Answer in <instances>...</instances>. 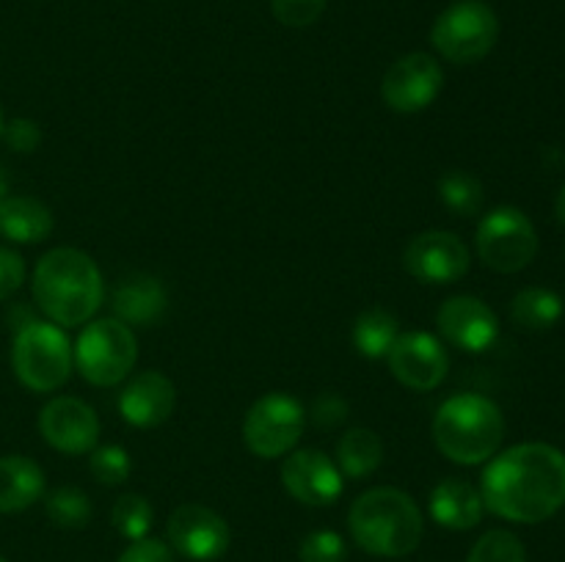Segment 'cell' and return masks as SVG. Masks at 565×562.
<instances>
[{
    "instance_id": "4316f807",
    "label": "cell",
    "mask_w": 565,
    "mask_h": 562,
    "mask_svg": "<svg viewBox=\"0 0 565 562\" xmlns=\"http://www.w3.org/2000/svg\"><path fill=\"white\" fill-rule=\"evenodd\" d=\"M110 521H114L116 532L125 540H141L147 538L152 529L154 512L147 496L141 494H125L116 499L114 510H110Z\"/></svg>"
},
{
    "instance_id": "74e56055",
    "label": "cell",
    "mask_w": 565,
    "mask_h": 562,
    "mask_svg": "<svg viewBox=\"0 0 565 562\" xmlns=\"http://www.w3.org/2000/svg\"><path fill=\"white\" fill-rule=\"evenodd\" d=\"M0 132H3V108H0Z\"/></svg>"
},
{
    "instance_id": "3957f363",
    "label": "cell",
    "mask_w": 565,
    "mask_h": 562,
    "mask_svg": "<svg viewBox=\"0 0 565 562\" xmlns=\"http://www.w3.org/2000/svg\"><path fill=\"white\" fill-rule=\"evenodd\" d=\"M353 543L373 556H406L419 545L425 532L423 510L401 488H370L348 512Z\"/></svg>"
},
{
    "instance_id": "cb8c5ba5",
    "label": "cell",
    "mask_w": 565,
    "mask_h": 562,
    "mask_svg": "<svg viewBox=\"0 0 565 562\" xmlns=\"http://www.w3.org/2000/svg\"><path fill=\"white\" fill-rule=\"evenodd\" d=\"M511 317L524 331H550L563 317V301L546 287H527L513 298Z\"/></svg>"
},
{
    "instance_id": "d4e9b609",
    "label": "cell",
    "mask_w": 565,
    "mask_h": 562,
    "mask_svg": "<svg viewBox=\"0 0 565 562\" xmlns=\"http://www.w3.org/2000/svg\"><path fill=\"white\" fill-rule=\"evenodd\" d=\"M439 196L441 202H445V207L450 209V213L461 215V218H472V215H478L486 202L483 182L463 169H450L441 174Z\"/></svg>"
},
{
    "instance_id": "1f68e13d",
    "label": "cell",
    "mask_w": 565,
    "mask_h": 562,
    "mask_svg": "<svg viewBox=\"0 0 565 562\" xmlns=\"http://www.w3.org/2000/svg\"><path fill=\"white\" fill-rule=\"evenodd\" d=\"M3 141L9 143L11 152L31 154L36 152L39 143H42V130L33 119H11L9 125H3Z\"/></svg>"
},
{
    "instance_id": "44dd1931",
    "label": "cell",
    "mask_w": 565,
    "mask_h": 562,
    "mask_svg": "<svg viewBox=\"0 0 565 562\" xmlns=\"http://www.w3.org/2000/svg\"><path fill=\"white\" fill-rule=\"evenodd\" d=\"M44 472L25 455L0 457V512H22L42 499Z\"/></svg>"
},
{
    "instance_id": "52a82bcc",
    "label": "cell",
    "mask_w": 565,
    "mask_h": 562,
    "mask_svg": "<svg viewBox=\"0 0 565 562\" xmlns=\"http://www.w3.org/2000/svg\"><path fill=\"white\" fill-rule=\"evenodd\" d=\"M500 39V20L483 0H458L436 17L430 44L452 64H475L494 50Z\"/></svg>"
},
{
    "instance_id": "484cf974",
    "label": "cell",
    "mask_w": 565,
    "mask_h": 562,
    "mask_svg": "<svg viewBox=\"0 0 565 562\" xmlns=\"http://www.w3.org/2000/svg\"><path fill=\"white\" fill-rule=\"evenodd\" d=\"M47 518L61 529H83L92 521V499L81 488H55L47 496Z\"/></svg>"
},
{
    "instance_id": "836d02e7",
    "label": "cell",
    "mask_w": 565,
    "mask_h": 562,
    "mask_svg": "<svg viewBox=\"0 0 565 562\" xmlns=\"http://www.w3.org/2000/svg\"><path fill=\"white\" fill-rule=\"evenodd\" d=\"M25 281V262L17 251L0 246V301L14 295Z\"/></svg>"
},
{
    "instance_id": "7a4b0ae2",
    "label": "cell",
    "mask_w": 565,
    "mask_h": 562,
    "mask_svg": "<svg viewBox=\"0 0 565 562\" xmlns=\"http://www.w3.org/2000/svg\"><path fill=\"white\" fill-rule=\"evenodd\" d=\"M105 284L97 262L77 248H53L33 270V301L55 325H81L103 306Z\"/></svg>"
},
{
    "instance_id": "7c38bea8",
    "label": "cell",
    "mask_w": 565,
    "mask_h": 562,
    "mask_svg": "<svg viewBox=\"0 0 565 562\" xmlns=\"http://www.w3.org/2000/svg\"><path fill=\"white\" fill-rule=\"evenodd\" d=\"M469 248L452 231H423L403 251V268L423 284H452L469 270Z\"/></svg>"
},
{
    "instance_id": "4fadbf2b",
    "label": "cell",
    "mask_w": 565,
    "mask_h": 562,
    "mask_svg": "<svg viewBox=\"0 0 565 562\" xmlns=\"http://www.w3.org/2000/svg\"><path fill=\"white\" fill-rule=\"evenodd\" d=\"M386 361H390V372L414 391L436 389L450 369L445 345L428 331H406L397 336L395 345L386 353Z\"/></svg>"
},
{
    "instance_id": "f546056e",
    "label": "cell",
    "mask_w": 565,
    "mask_h": 562,
    "mask_svg": "<svg viewBox=\"0 0 565 562\" xmlns=\"http://www.w3.org/2000/svg\"><path fill=\"white\" fill-rule=\"evenodd\" d=\"M130 455L119 444L94 446L92 450V474L103 485H121L130 477Z\"/></svg>"
},
{
    "instance_id": "4dcf8cb0",
    "label": "cell",
    "mask_w": 565,
    "mask_h": 562,
    "mask_svg": "<svg viewBox=\"0 0 565 562\" xmlns=\"http://www.w3.org/2000/svg\"><path fill=\"white\" fill-rule=\"evenodd\" d=\"M329 0H270L274 17L287 28H307L320 20Z\"/></svg>"
},
{
    "instance_id": "e0dca14e",
    "label": "cell",
    "mask_w": 565,
    "mask_h": 562,
    "mask_svg": "<svg viewBox=\"0 0 565 562\" xmlns=\"http://www.w3.org/2000/svg\"><path fill=\"white\" fill-rule=\"evenodd\" d=\"M177 389L171 378H166L158 369L136 375L127 380L119 395V413L132 428H158L174 413Z\"/></svg>"
},
{
    "instance_id": "30bf717a",
    "label": "cell",
    "mask_w": 565,
    "mask_h": 562,
    "mask_svg": "<svg viewBox=\"0 0 565 562\" xmlns=\"http://www.w3.org/2000/svg\"><path fill=\"white\" fill-rule=\"evenodd\" d=\"M166 534H169L171 549L193 562L221 560L232 543L230 523L224 521V516L204 505H193V501L180 505L171 512Z\"/></svg>"
},
{
    "instance_id": "ba28073f",
    "label": "cell",
    "mask_w": 565,
    "mask_h": 562,
    "mask_svg": "<svg viewBox=\"0 0 565 562\" xmlns=\"http://www.w3.org/2000/svg\"><path fill=\"white\" fill-rule=\"evenodd\" d=\"M475 248L486 268L497 273H519L539 253V231L516 207H497L480 220Z\"/></svg>"
},
{
    "instance_id": "603a6c76",
    "label": "cell",
    "mask_w": 565,
    "mask_h": 562,
    "mask_svg": "<svg viewBox=\"0 0 565 562\" xmlns=\"http://www.w3.org/2000/svg\"><path fill=\"white\" fill-rule=\"evenodd\" d=\"M397 336V317L384 306L364 309L353 323V345L364 358H386Z\"/></svg>"
},
{
    "instance_id": "ac0fdd59",
    "label": "cell",
    "mask_w": 565,
    "mask_h": 562,
    "mask_svg": "<svg viewBox=\"0 0 565 562\" xmlns=\"http://www.w3.org/2000/svg\"><path fill=\"white\" fill-rule=\"evenodd\" d=\"M428 510L439 527L452 529V532H467V529L478 527L486 505L483 496L472 483L461 477H447L430 490Z\"/></svg>"
},
{
    "instance_id": "6da1fadb",
    "label": "cell",
    "mask_w": 565,
    "mask_h": 562,
    "mask_svg": "<svg viewBox=\"0 0 565 562\" xmlns=\"http://www.w3.org/2000/svg\"><path fill=\"white\" fill-rule=\"evenodd\" d=\"M480 496L505 521H546L565 505V455L541 441L511 446L483 472Z\"/></svg>"
},
{
    "instance_id": "f35d334b",
    "label": "cell",
    "mask_w": 565,
    "mask_h": 562,
    "mask_svg": "<svg viewBox=\"0 0 565 562\" xmlns=\"http://www.w3.org/2000/svg\"><path fill=\"white\" fill-rule=\"evenodd\" d=\"M0 562H6V560H3V556H0Z\"/></svg>"
},
{
    "instance_id": "277c9868",
    "label": "cell",
    "mask_w": 565,
    "mask_h": 562,
    "mask_svg": "<svg viewBox=\"0 0 565 562\" xmlns=\"http://www.w3.org/2000/svg\"><path fill=\"white\" fill-rule=\"evenodd\" d=\"M505 439L500 406L483 395H456L445 400L434 419V441L447 461L480 466L491 461Z\"/></svg>"
},
{
    "instance_id": "ffe728a7",
    "label": "cell",
    "mask_w": 565,
    "mask_h": 562,
    "mask_svg": "<svg viewBox=\"0 0 565 562\" xmlns=\"http://www.w3.org/2000/svg\"><path fill=\"white\" fill-rule=\"evenodd\" d=\"M53 213L33 196H6L0 202V235L11 242H42L53 235Z\"/></svg>"
},
{
    "instance_id": "8fae6325",
    "label": "cell",
    "mask_w": 565,
    "mask_h": 562,
    "mask_svg": "<svg viewBox=\"0 0 565 562\" xmlns=\"http://www.w3.org/2000/svg\"><path fill=\"white\" fill-rule=\"evenodd\" d=\"M445 72L430 53H408L386 69L381 97L397 114H419L439 97Z\"/></svg>"
},
{
    "instance_id": "7402d4cb",
    "label": "cell",
    "mask_w": 565,
    "mask_h": 562,
    "mask_svg": "<svg viewBox=\"0 0 565 562\" xmlns=\"http://www.w3.org/2000/svg\"><path fill=\"white\" fill-rule=\"evenodd\" d=\"M381 461H384V441L375 430L353 428L337 444V468L342 477H367L381 466Z\"/></svg>"
},
{
    "instance_id": "8992f818",
    "label": "cell",
    "mask_w": 565,
    "mask_h": 562,
    "mask_svg": "<svg viewBox=\"0 0 565 562\" xmlns=\"http://www.w3.org/2000/svg\"><path fill=\"white\" fill-rule=\"evenodd\" d=\"M138 361V342L136 334L127 323L116 317L94 320L77 336L72 347V364L83 380L92 386L108 389L119 386L127 375L132 372Z\"/></svg>"
},
{
    "instance_id": "9a60e30c",
    "label": "cell",
    "mask_w": 565,
    "mask_h": 562,
    "mask_svg": "<svg viewBox=\"0 0 565 562\" xmlns=\"http://www.w3.org/2000/svg\"><path fill=\"white\" fill-rule=\"evenodd\" d=\"M436 328L463 353H486L500 336V320L494 309L475 295L447 298L436 312Z\"/></svg>"
},
{
    "instance_id": "83f0119b",
    "label": "cell",
    "mask_w": 565,
    "mask_h": 562,
    "mask_svg": "<svg viewBox=\"0 0 565 562\" xmlns=\"http://www.w3.org/2000/svg\"><path fill=\"white\" fill-rule=\"evenodd\" d=\"M467 562H527V551L513 532L491 529L472 545Z\"/></svg>"
},
{
    "instance_id": "f1b7e54d",
    "label": "cell",
    "mask_w": 565,
    "mask_h": 562,
    "mask_svg": "<svg viewBox=\"0 0 565 562\" xmlns=\"http://www.w3.org/2000/svg\"><path fill=\"white\" fill-rule=\"evenodd\" d=\"M298 560L301 562H345L348 545L334 529H315L298 543Z\"/></svg>"
},
{
    "instance_id": "9c48e42d",
    "label": "cell",
    "mask_w": 565,
    "mask_h": 562,
    "mask_svg": "<svg viewBox=\"0 0 565 562\" xmlns=\"http://www.w3.org/2000/svg\"><path fill=\"white\" fill-rule=\"evenodd\" d=\"M303 406L292 395L285 391H270L259 397L248 408L243 419V439L246 446L257 457L274 461V457L290 455L303 433Z\"/></svg>"
},
{
    "instance_id": "2e32d148",
    "label": "cell",
    "mask_w": 565,
    "mask_h": 562,
    "mask_svg": "<svg viewBox=\"0 0 565 562\" xmlns=\"http://www.w3.org/2000/svg\"><path fill=\"white\" fill-rule=\"evenodd\" d=\"M39 433L64 455H83L97 446L99 419L88 402L77 397H55L39 413Z\"/></svg>"
},
{
    "instance_id": "d6a6232c",
    "label": "cell",
    "mask_w": 565,
    "mask_h": 562,
    "mask_svg": "<svg viewBox=\"0 0 565 562\" xmlns=\"http://www.w3.org/2000/svg\"><path fill=\"white\" fill-rule=\"evenodd\" d=\"M116 562H177L174 560V549L163 543L158 538H141L132 540L121 556Z\"/></svg>"
},
{
    "instance_id": "d6986e66",
    "label": "cell",
    "mask_w": 565,
    "mask_h": 562,
    "mask_svg": "<svg viewBox=\"0 0 565 562\" xmlns=\"http://www.w3.org/2000/svg\"><path fill=\"white\" fill-rule=\"evenodd\" d=\"M116 320L127 325H152L169 306L166 287L154 275H130L121 281L110 298Z\"/></svg>"
},
{
    "instance_id": "5bb4252c",
    "label": "cell",
    "mask_w": 565,
    "mask_h": 562,
    "mask_svg": "<svg viewBox=\"0 0 565 562\" xmlns=\"http://www.w3.org/2000/svg\"><path fill=\"white\" fill-rule=\"evenodd\" d=\"M281 485L301 505L329 507L342 496L345 477L326 452L292 450L281 463Z\"/></svg>"
},
{
    "instance_id": "8d00e7d4",
    "label": "cell",
    "mask_w": 565,
    "mask_h": 562,
    "mask_svg": "<svg viewBox=\"0 0 565 562\" xmlns=\"http://www.w3.org/2000/svg\"><path fill=\"white\" fill-rule=\"evenodd\" d=\"M6 196H9V174H6V169L0 165V202H3Z\"/></svg>"
},
{
    "instance_id": "e575fe53",
    "label": "cell",
    "mask_w": 565,
    "mask_h": 562,
    "mask_svg": "<svg viewBox=\"0 0 565 562\" xmlns=\"http://www.w3.org/2000/svg\"><path fill=\"white\" fill-rule=\"evenodd\" d=\"M348 417V402L337 395H323L315 400L312 419L318 428H337V424L345 422Z\"/></svg>"
},
{
    "instance_id": "5b68a950",
    "label": "cell",
    "mask_w": 565,
    "mask_h": 562,
    "mask_svg": "<svg viewBox=\"0 0 565 562\" xmlns=\"http://www.w3.org/2000/svg\"><path fill=\"white\" fill-rule=\"evenodd\" d=\"M11 367L25 389L39 391V395L61 389L75 367L70 339L50 320L47 323L28 320L17 328L14 342H11Z\"/></svg>"
},
{
    "instance_id": "d590c367",
    "label": "cell",
    "mask_w": 565,
    "mask_h": 562,
    "mask_svg": "<svg viewBox=\"0 0 565 562\" xmlns=\"http://www.w3.org/2000/svg\"><path fill=\"white\" fill-rule=\"evenodd\" d=\"M555 215L557 220L565 226V185L561 187V193H557V202H555Z\"/></svg>"
}]
</instances>
